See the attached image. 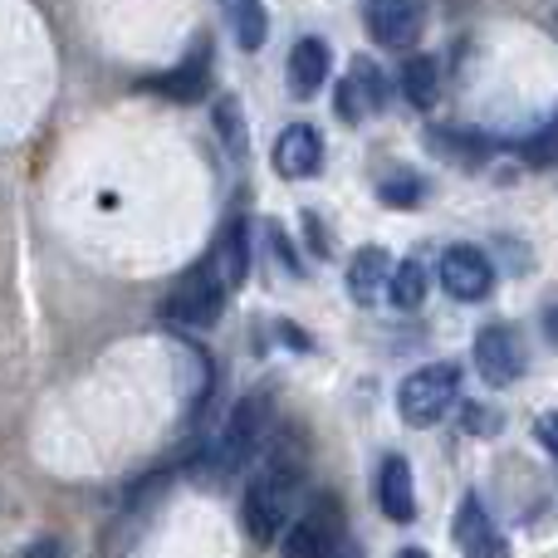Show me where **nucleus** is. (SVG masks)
I'll list each match as a JSON object with an SVG mask.
<instances>
[{
  "label": "nucleus",
  "instance_id": "nucleus-1",
  "mask_svg": "<svg viewBox=\"0 0 558 558\" xmlns=\"http://www.w3.org/2000/svg\"><path fill=\"white\" fill-rule=\"evenodd\" d=\"M304 485V456L289 441H275L260 451V465L251 475V490H245V534L255 544H275L289 530V514H294V495Z\"/></svg>",
  "mask_w": 558,
  "mask_h": 558
},
{
  "label": "nucleus",
  "instance_id": "nucleus-2",
  "mask_svg": "<svg viewBox=\"0 0 558 558\" xmlns=\"http://www.w3.org/2000/svg\"><path fill=\"white\" fill-rule=\"evenodd\" d=\"M265 432H270V392H251L235 402V412L226 416L221 436L211 446V471L235 475L241 465H251L265 451Z\"/></svg>",
  "mask_w": 558,
  "mask_h": 558
},
{
  "label": "nucleus",
  "instance_id": "nucleus-3",
  "mask_svg": "<svg viewBox=\"0 0 558 558\" xmlns=\"http://www.w3.org/2000/svg\"><path fill=\"white\" fill-rule=\"evenodd\" d=\"M461 397V367L456 363H426L397 387V412L407 426H436Z\"/></svg>",
  "mask_w": 558,
  "mask_h": 558
},
{
  "label": "nucleus",
  "instance_id": "nucleus-4",
  "mask_svg": "<svg viewBox=\"0 0 558 558\" xmlns=\"http://www.w3.org/2000/svg\"><path fill=\"white\" fill-rule=\"evenodd\" d=\"M221 308H226V279L216 270V260H202L172 284L162 318L177 328H206L221 318Z\"/></svg>",
  "mask_w": 558,
  "mask_h": 558
},
{
  "label": "nucleus",
  "instance_id": "nucleus-5",
  "mask_svg": "<svg viewBox=\"0 0 558 558\" xmlns=\"http://www.w3.org/2000/svg\"><path fill=\"white\" fill-rule=\"evenodd\" d=\"M343 549V505L333 495H318L294 530L279 534V558H333Z\"/></svg>",
  "mask_w": 558,
  "mask_h": 558
},
{
  "label": "nucleus",
  "instance_id": "nucleus-6",
  "mask_svg": "<svg viewBox=\"0 0 558 558\" xmlns=\"http://www.w3.org/2000/svg\"><path fill=\"white\" fill-rule=\"evenodd\" d=\"M363 25L373 35V45L407 49V45H416V35L426 25V0H367Z\"/></svg>",
  "mask_w": 558,
  "mask_h": 558
},
{
  "label": "nucleus",
  "instance_id": "nucleus-7",
  "mask_svg": "<svg viewBox=\"0 0 558 558\" xmlns=\"http://www.w3.org/2000/svg\"><path fill=\"white\" fill-rule=\"evenodd\" d=\"M475 367H481V377L490 387H510V383H520V373H524V343H520V333L514 328H505V324H485L481 333H475Z\"/></svg>",
  "mask_w": 558,
  "mask_h": 558
},
{
  "label": "nucleus",
  "instance_id": "nucleus-8",
  "mask_svg": "<svg viewBox=\"0 0 558 558\" xmlns=\"http://www.w3.org/2000/svg\"><path fill=\"white\" fill-rule=\"evenodd\" d=\"M143 88L157 98H167V104H202V98L211 94V45L196 39V49L172 69V74H147Z\"/></svg>",
  "mask_w": 558,
  "mask_h": 558
},
{
  "label": "nucleus",
  "instance_id": "nucleus-9",
  "mask_svg": "<svg viewBox=\"0 0 558 558\" xmlns=\"http://www.w3.org/2000/svg\"><path fill=\"white\" fill-rule=\"evenodd\" d=\"M441 284H446V294L461 299V304H481L495 289V265L485 260V251H475V245H451V251L441 255Z\"/></svg>",
  "mask_w": 558,
  "mask_h": 558
},
{
  "label": "nucleus",
  "instance_id": "nucleus-10",
  "mask_svg": "<svg viewBox=\"0 0 558 558\" xmlns=\"http://www.w3.org/2000/svg\"><path fill=\"white\" fill-rule=\"evenodd\" d=\"M324 167V137H318L314 123H289L284 133L275 137V172L289 177V182H304Z\"/></svg>",
  "mask_w": 558,
  "mask_h": 558
},
{
  "label": "nucleus",
  "instance_id": "nucleus-11",
  "mask_svg": "<svg viewBox=\"0 0 558 558\" xmlns=\"http://www.w3.org/2000/svg\"><path fill=\"white\" fill-rule=\"evenodd\" d=\"M377 505L392 524H412L416 520V481H412V465L402 456H387L383 471H377Z\"/></svg>",
  "mask_w": 558,
  "mask_h": 558
},
{
  "label": "nucleus",
  "instance_id": "nucleus-12",
  "mask_svg": "<svg viewBox=\"0 0 558 558\" xmlns=\"http://www.w3.org/2000/svg\"><path fill=\"white\" fill-rule=\"evenodd\" d=\"M211 260H216V270H221L226 289H241L245 279H251V226H245L241 216H235V221H226V231H221V241H216Z\"/></svg>",
  "mask_w": 558,
  "mask_h": 558
},
{
  "label": "nucleus",
  "instance_id": "nucleus-13",
  "mask_svg": "<svg viewBox=\"0 0 558 558\" xmlns=\"http://www.w3.org/2000/svg\"><path fill=\"white\" fill-rule=\"evenodd\" d=\"M324 78H328V45L314 35L299 39L289 49V88H294V98H314L324 88Z\"/></svg>",
  "mask_w": 558,
  "mask_h": 558
},
{
  "label": "nucleus",
  "instance_id": "nucleus-14",
  "mask_svg": "<svg viewBox=\"0 0 558 558\" xmlns=\"http://www.w3.org/2000/svg\"><path fill=\"white\" fill-rule=\"evenodd\" d=\"M456 539H461L465 558H505V539L495 534V524L485 520L481 500L461 505V520H456Z\"/></svg>",
  "mask_w": 558,
  "mask_h": 558
},
{
  "label": "nucleus",
  "instance_id": "nucleus-15",
  "mask_svg": "<svg viewBox=\"0 0 558 558\" xmlns=\"http://www.w3.org/2000/svg\"><path fill=\"white\" fill-rule=\"evenodd\" d=\"M387 279H392V260H387V251H357L353 265H348V294L357 299V304H373L377 294H387Z\"/></svg>",
  "mask_w": 558,
  "mask_h": 558
},
{
  "label": "nucleus",
  "instance_id": "nucleus-16",
  "mask_svg": "<svg viewBox=\"0 0 558 558\" xmlns=\"http://www.w3.org/2000/svg\"><path fill=\"white\" fill-rule=\"evenodd\" d=\"M402 94L412 108H432L436 94H441V69H436L432 54H412L402 64Z\"/></svg>",
  "mask_w": 558,
  "mask_h": 558
},
{
  "label": "nucleus",
  "instance_id": "nucleus-17",
  "mask_svg": "<svg viewBox=\"0 0 558 558\" xmlns=\"http://www.w3.org/2000/svg\"><path fill=\"white\" fill-rule=\"evenodd\" d=\"M226 20L235 29V45L241 49H260L265 35H270V20H265V5L260 0H221Z\"/></svg>",
  "mask_w": 558,
  "mask_h": 558
},
{
  "label": "nucleus",
  "instance_id": "nucleus-18",
  "mask_svg": "<svg viewBox=\"0 0 558 558\" xmlns=\"http://www.w3.org/2000/svg\"><path fill=\"white\" fill-rule=\"evenodd\" d=\"M387 294H392V304L402 308V314L422 308V299H426V265H422V260L392 265V279H387Z\"/></svg>",
  "mask_w": 558,
  "mask_h": 558
},
{
  "label": "nucleus",
  "instance_id": "nucleus-19",
  "mask_svg": "<svg viewBox=\"0 0 558 558\" xmlns=\"http://www.w3.org/2000/svg\"><path fill=\"white\" fill-rule=\"evenodd\" d=\"M216 137L231 157H245V118H241V104L231 94L216 98Z\"/></svg>",
  "mask_w": 558,
  "mask_h": 558
},
{
  "label": "nucleus",
  "instance_id": "nucleus-20",
  "mask_svg": "<svg viewBox=\"0 0 558 558\" xmlns=\"http://www.w3.org/2000/svg\"><path fill=\"white\" fill-rule=\"evenodd\" d=\"M348 84L357 88V98H363L367 113H383L387 108V78H383V69H377L373 59H357L353 74H348Z\"/></svg>",
  "mask_w": 558,
  "mask_h": 558
},
{
  "label": "nucleus",
  "instance_id": "nucleus-21",
  "mask_svg": "<svg viewBox=\"0 0 558 558\" xmlns=\"http://www.w3.org/2000/svg\"><path fill=\"white\" fill-rule=\"evenodd\" d=\"M524 157H530V162H539V167L558 162V118H554L549 128H539L530 143H524Z\"/></svg>",
  "mask_w": 558,
  "mask_h": 558
},
{
  "label": "nucleus",
  "instance_id": "nucleus-22",
  "mask_svg": "<svg viewBox=\"0 0 558 558\" xmlns=\"http://www.w3.org/2000/svg\"><path fill=\"white\" fill-rule=\"evenodd\" d=\"M377 196H383L387 206H416L422 202V182H412V177H387V182L377 186Z\"/></svg>",
  "mask_w": 558,
  "mask_h": 558
},
{
  "label": "nucleus",
  "instance_id": "nucleus-23",
  "mask_svg": "<svg viewBox=\"0 0 558 558\" xmlns=\"http://www.w3.org/2000/svg\"><path fill=\"white\" fill-rule=\"evenodd\" d=\"M465 426H471L475 436H495L505 422H500L495 412H485V407H465Z\"/></svg>",
  "mask_w": 558,
  "mask_h": 558
},
{
  "label": "nucleus",
  "instance_id": "nucleus-24",
  "mask_svg": "<svg viewBox=\"0 0 558 558\" xmlns=\"http://www.w3.org/2000/svg\"><path fill=\"white\" fill-rule=\"evenodd\" d=\"M338 113H343L348 123H357V118L367 113V108H363V98H357V88L348 84V78H343V84H338Z\"/></svg>",
  "mask_w": 558,
  "mask_h": 558
},
{
  "label": "nucleus",
  "instance_id": "nucleus-25",
  "mask_svg": "<svg viewBox=\"0 0 558 558\" xmlns=\"http://www.w3.org/2000/svg\"><path fill=\"white\" fill-rule=\"evenodd\" d=\"M534 432H539V446H544V451H549L554 461H558V412L539 416V426H534Z\"/></svg>",
  "mask_w": 558,
  "mask_h": 558
},
{
  "label": "nucleus",
  "instance_id": "nucleus-26",
  "mask_svg": "<svg viewBox=\"0 0 558 558\" xmlns=\"http://www.w3.org/2000/svg\"><path fill=\"white\" fill-rule=\"evenodd\" d=\"M25 558H64V549H59V539H39Z\"/></svg>",
  "mask_w": 558,
  "mask_h": 558
},
{
  "label": "nucleus",
  "instance_id": "nucleus-27",
  "mask_svg": "<svg viewBox=\"0 0 558 558\" xmlns=\"http://www.w3.org/2000/svg\"><path fill=\"white\" fill-rule=\"evenodd\" d=\"M544 333H549V343L558 348V304L544 308Z\"/></svg>",
  "mask_w": 558,
  "mask_h": 558
},
{
  "label": "nucleus",
  "instance_id": "nucleus-28",
  "mask_svg": "<svg viewBox=\"0 0 558 558\" xmlns=\"http://www.w3.org/2000/svg\"><path fill=\"white\" fill-rule=\"evenodd\" d=\"M397 558H426V549H402Z\"/></svg>",
  "mask_w": 558,
  "mask_h": 558
}]
</instances>
